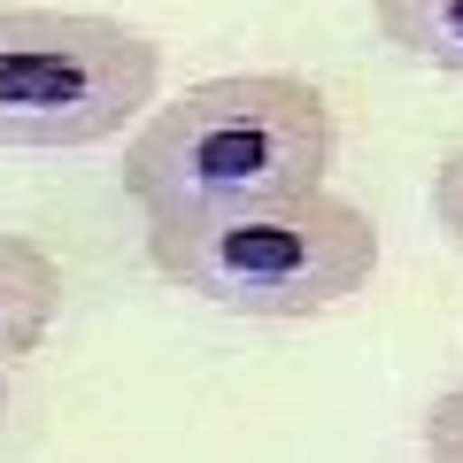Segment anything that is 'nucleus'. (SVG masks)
<instances>
[{"label": "nucleus", "mask_w": 463, "mask_h": 463, "mask_svg": "<svg viewBox=\"0 0 463 463\" xmlns=\"http://www.w3.org/2000/svg\"><path fill=\"white\" fill-rule=\"evenodd\" d=\"M332 155H340V124L317 78L232 70V78H201L178 100L147 109V124L124 139V194L147 224L263 209V201L325 194Z\"/></svg>", "instance_id": "1"}, {"label": "nucleus", "mask_w": 463, "mask_h": 463, "mask_svg": "<svg viewBox=\"0 0 463 463\" xmlns=\"http://www.w3.org/2000/svg\"><path fill=\"white\" fill-rule=\"evenodd\" d=\"M0 417H8V364H0Z\"/></svg>", "instance_id": "8"}, {"label": "nucleus", "mask_w": 463, "mask_h": 463, "mask_svg": "<svg viewBox=\"0 0 463 463\" xmlns=\"http://www.w3.org/2000/svg\"><path fill=\"white\" fill-rule=\"evenodd\" d=\"M371 24L402 62L463 78V0H371Z\"/></svg>", "instance_id": "5"}, {"label": "nucleus", "mask_w": 463, "mask_h": 463, "mask_svg": "<svg viewBox=\"0 0 463 463\" xmlns=\"http://www.w3.org/2000/svg\"><path fill=\"white\" fill-rule=\"evenodd\" d=\"M432 224L448 232V248H463V147L432 170Z\"/></svg>", "instance_id": "7"}, {"label": "nucleus", "mask_w": 463, "mask_h": 463, "mask_svg": "<svg viewBox=\"0 0 463 463\" xmlns=\"http://www.w3.org/2000/svg\"><path fill=\"white\" fill-rule=\"evenodd\" d=\"M425 463H463V386L425 410Z\"/></svg>", "instance_id": "6"}, {"label": "nucleus", "mask_w": 463, "mask_h": 463, "mask_svg": "<svg viewBox=\"0 0 463 463\" xmlns=\"http://www.w3.org/2000/svg\"><path fill=\"white\" fill-rule=\"evenodd\" d=\"M62 317V263L24 232H0V364L39 355Z\"/></svg>", "instance_id": "4"}, {"label": "nucleus", "mask_w": 463, "mask_h": 463, "mask_svg": "<svg viewBox=\"0 0 463 463\" xmlns=\"http://www.w3.org/2000/svg\"><path fill=\"white\" fill-rule=\"evenodd\" d=\"M147 263L209 309L294 325V317H325L371 286L379 224H371V209H355L325 185L301 201H263V209L155 216Z\"/></svg>", "instance_id": "2"}, {"label": "nucleus", "mask_w": 463, "mask_h": 463, "mask_svg": "<svg viewBox=\"0 0 463 463\" xmlns=\"http://www.w3.org/2000/svg\"><path fill=\"white\" fill-rule=\"evenodd\" d=\"M163 93V47L93 8H0V147L78 155L139 132Z\"/></svg>", "instance_id": "3"}]
</instances>
